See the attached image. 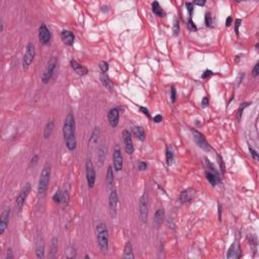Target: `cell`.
Segmentation results:
<instances>
[{"instance_id":"34","label":"cell","mask_w":259,"mask_h":259,"mask_svg":"<svg viewBox=\"0 0 259 259\" xmlns=\"http://www.w3.org/2000/svg\"><path fill=\"white\" fill-rule=\"evenodd\" d=\"M179 32V21L177 18H174L173 20V34L174 35H177Z\"/></svg>"},{"instance_id":"39","label":"cell","mask_w":259,"mask_h":259,"mask_svg":"<svg viewBox=\"0 0 259 259\" xmlns=\"http://www.w3.org/2000/svg\"><path fill=\"white\" fill-rule=\"evenodd\" d=\"M249 151H250V153H251V156L253 157V159L254 160H258L259 159V157H258V153H257V151H255V150L252 148V147H249Z\"/></svg>"},{"instance_id":"13","label":"cell","mask_w":259,"mask_h":259,"mask_svg":"<svg viewBox=\"0 0 259 259\" xmlns=\"http://www.w3.org/2000/svg\"><path fill=\"white\" fill-rule=\"evenodd\" d=\"M123 140H124L125 152H127L128 154H133L134 150L135 149H134V144H133L131 133H130L128 130H125L124 133H123Z\"/></svg>"},{"instance_id":"54","label":"cell","mask_w":259,"mask_h":259,"mask_svg":"<svg viewBox=\"0 0 259 259\" xmlns=\"http://www.w3.org/2000/svg\"><path fill=\"white\" fill-rule=\"evenodd\" d=\"M193 5H200V6H204L205 4V1H194L192 2Z\"/></svg>"},{"instance_id":"52","label":"cell","mask_w":259,"mask_h":259,"mask_svg":"<svg viewBox=\"0 0 259 259\" xmlns=\"http://www.w3.org/2000/svg\"><path fill=\"white\" fill-rule=\"evenodd\" d=\"M218 214H219V220H222V205L221 204H218Z\"/></svg>"},{"instance_id":"1","label":"cell","mask_w":259,"mask_h":259,"mask_svg":"<svg viewBox=\"0 0 259 259\" xmlns=\"http://www.w3.org/2000/svg\"><path fill=\"white\" fill-rule=\"evenodd\" d=\"M63 135L67 148L73 151L76 148V136H75V117L72 112L68 113L65 117L63 125Z\"/></svg>"},{"instance_id":"17","label":"cell","mask_w":259,"mask_h":259,"mask_svg":"<svg viewBox=\"0 0 259 259\" xmlns=\"http://www.w3.org/2000/svg\"><path fill=\"white\" fill-rule=\"evenodd\" d=\"M70 65H71V67H72L73 70L75 71V73H77V74H78L79 76H84V75H86L87 73H88L87 68L82 66V65H80L78 62H76L75 60H71L70 61Z\"/></svg>"},{"instance_id":"21","label":"cell","mask_w":259,"mask_h":259,"mask_svg":"<svg viewBox=\"0 0 259 259\" xmlns=\"http://www.w3.org/2000/svg\"><path fill=\"white\" fill-rule=\"evenodd\" d=\"M164 217H165V213L163 209H159L156 210L155 214H154V226L156 228H159L161 226V224L164 221Z\"/></svg>"},{"instance_id":"46","label":"cell","mask_w":259,"mask_h":259,"mask_svg":"<svg viewBox=\"0 0 259 259\" xmlns=\"http://www.w3.org/2000/svg\"><path fill=\"white\" fill-rule=\"evenodd\" d=\"M240 23H241V19H237L236 22H235V32H236V35H239V26H240Z\"/></svg>"},{"instance_id":"35","label":"cell","mask_w":259,"mask_h":259,"mask_svg":"<svg viewBox=\"0 0 259 259\" xmlns=\"http://www.w3.org/2000/svg\"><path fill=\"white\" fill-rule=\"evenodd\" d=\"M205 21L206 26H212V24H213V18H212V15H210V12H208V13H205Z\"/></svg>"},{"instance_id":"12","label":"cell","mask_w":259,"mask_h":259,"mask_svg":"<svg viewBox=\"0 0 259 259\" xmlns=\"http://www.w3.org/2000/svg\"><path fill=\"white\" fill-rule=\"evenodd\" d=\"M51 32L48 30V27L46 26V24H40V26L39 28V40L40 42L43 45H48L51 40Z\"/></svg>"},{"instance_id":"4","label":"cell","mask_w":259,"mask_h":259,"mask_svg":"<svg viewBox=\"0 0 259 259\" xmlns=\"http://www.w3.org/2000/svg\"><path fill=\"white\" fill-rule=\"evenodd\" d=\"M56 67H57V59H56V57H52L50 61L48 62L47 67L43 73V76H42L43 83H48L49 81L52 79V77L55 73Z\"/></svg>"},{"instance_id":"36","label":"cell","mask_w":259,"mask_h":259,"mask_svg":"<svg viewBox=\"0 0 259 259\" xmlns=\"http://www.w3.org/2000/svg\"><path fill=\"white\" fill-rule=\"evenodd\" d=\"M250 103L249 102H244V103H242V104H240V107H239V109H238V117L239 119H240V116H241V115H242V111H244V109L248 106Z\"/></svg>"},{"instance_id":"2","label":"cell","mask_w":259,"mask_h":259,"mask_svg":"<svg viewBox=\"0 0 259 259\" xmlns=\"http://www.w3.org/2000/svg\"><path fill=\"white\" fill-rule=\"evenodd\" d=\"M97 244L102 253H106L108 250V231L103 223H98L96 226Z\"/></svg>"},{"instance_id":"18","label":"cell","mask_w":259,"mask_h":259,"mask_svg":"<svg viewBox=\"0 0 259 259\" xmlns=\"http://www.w3.org/2000/svg\"><path fill=\"white\" fill-rule=\"evenodd\" d=\"M239 256H240V248H239V246L237 245V243L234 242L233 244L230 246L228 252H227V258L236 259V258H239Z\"/></svg>"},{"instance_id":"6","label":"cell","mask_w":259,"mask_h":259,"mask_svg":"<svg viewBox=\"0 0 259 259\" xmlns=\"http://www.w3.org/2000/svg\"><path fill=\"white\" fill-rule=\"evenodd\" d=\"M35 56V46H34V44L30 43L26 46V54H24L23 61H22V64H23V68L24 69H27L28 67L31 66V64L32 63V61H34Z\"/></svg>"},{"instance_id":"16","label":"cell","mask_w":259,"mask_h":259,"mask_svg":"<svg viewBox=\"0 0 259 259\" xmlns=\"http://www.w3.org/2000/svg\"><path fill=\"white\" fill-rule=\"evenodd\" d=\"M117 201H119V198H117L116 190L112 189L111 191V194H109V197H108V205H109V210H111V216H115V214H116Z\"/></svg>"},{"instance_id":"49","label":"cell","mask_w":259,"mask_h":259,"mask_svg":"<svg viewBox=\"0 0 259 259\" xmlns=\"http://www.w3.org/2000/svg\"><path fill=\"white\" fill-rule=\"evenodd\" d=\"M38 160H39V157H38V155H35L34 157L31 158V163H30V166L31 167V166H34V165H35L36 164V162H38Z\"/></svg>"},{"instance_id":"25","label":"cell","mask_w":259,"mask_h":259,"mask_svg":"<svg viewBox=\"0 0 259 259\" xmlns=\"http://www.w3.org/2000/svg\"><path fill=\"white\" fill-rule=\"evenodd\" d=\"M54 130V120H49L46 124V127L44 130V138L45 139H49L50 136L52 135V132Z\"/></svg>"},{"instance_id":"44","label":"cell","mask_w":259,"mask_h":259,"mask_svg":"<svg viewBox=\"0 0 259 259\" xmlns=\"http://www.w3.org/2000/svg\"><path fill=\"white\" fill-rule=\"evenodd\" d=\"M188 27H189V30H191V31H196V26H195V24H194V22L192 21L191 18L188 19Z\"/></svg>"},{"instance_id":"8","label":"cell","mask_w":259,"mask_h":259,"mask_svg":"<svg viewBox=\"0 0 259 259\" xmlns=\"http://www.w3.org/2000/svg\"><path fill=\"white\" fill-rule=\"evenodd\" d=\"M95 170H94V166H93V163L91 162V160H87L86 162V178H87V184L89 188H92L94 186L95 183Z\"/></svg>"},{"instance_id":"27","label":"cell","mask_w":259,"mask_h":259,"mask_svg":"<svg viewBox=\"0 0 259 259\" xmlns=\"http://www.w3.org/2000/svg\"><path fill=\"white\" fill-rule=\"evenodd\" d=\"M152 10H153L154 13H155L156 15H158V16H160V17L164 16V14H165L163 9H162L161 6H160V4L158 3L157 1H154L152 3Z\"/></svg>"},{"instance_id":"42","label":"cell","mask_w":259,"mask_h":259,"mask_svg":"<svg viewBox=\"0 0 259 259\" xmlns=\"http://www.w3.org/2000/svg\"><path fill=\"white\" fill-rule=\"evenodd\" d=\"M185 6H186V8H187V10L189 12V15H191L192 11H193V3L192 2H186Z\"/></svg>"},{"instance_id":"48","label":"cell","mask_w":259,"mask_h":259,"mask_svg":"<svg viewBox=\"0 0 259 259\" xmlns=\"http://www.w3.org/2000/svg\"><path fill=\"white\" fill-rule=\"evenodd\" d=\"M209 105V98L206 96H205L201 100V107H206Z\"/></svg>"},{"instance_id":"19","label":"cell","mask_w":259,"mask_h":259,"mask_svg":"<svg viewBox=\"0 0 259 259\" xmlns=\"http://www.w3.org/2000/svg\"><path fill=\"white\" fill-rule=\"evenodd\" d=\"M195 190H193L192 188H188V189H186V190H183V191L181 192L180 194V197H179V200L181 202H188L192 200V198L194 197V195H195Z\"/></svg>"},{"instance_id":"22","label":"cell","mask_w":259,"mask_h":259,"mask_svg":"<svg viewBox=\"0 0 259 259\" xmlns=\"http://www.w3.org/2000/svg\"><path fill=\"white\" fill-rule=\"evenodd\" d=\"M113 182H115V176H113V171L111 166L107 167V172L106 176H105V184H106L107 189H111L113 186Z\"/></svg>"},{"instance_id":"41","label":"cell","mask_w":259,"mask_h":259,"mask_svg":"<svg viewBox=\"0 0 259 259\" xmlns=\"http://www.w3.org/2000/svg\"><path fill=\"white\" fill-rule=\"evenodd\" d=\"M258 74H259V63H256L252 70V75L253 77H257Z\"/></svg>"},{"instance_id":"43","label":"cell","mask_w":259,"mask_h":259,"mask_svg":"<svg viewBox=\"0 0 259 259\" xmlns=\"http://www.w3.org/2000/svg\"><path fill=\"white\" fill-rule=\"evenodd\" d=\"M212 75H213V71H210V70H205L204 73H202L201 78L206 79V78H209V77H210Z\"/></svg>"},{"instance_id":"50","label":"cell","mask_w":259,"mask_h":259,"mask_svg":"<svg viewBox=\"0 0 259 259\" xmlns=\"http://www.w3.org/2000/svg\"><path fill=\"white\" fill-rule=\"evenodd\" d=\"M140 111H141L142 112H143L145 115H147L148 117H150V113H149V111H148V109L146 108V107H143V106H141V107H140Z\"/></svg>"},{"instance_id":"37","label":"cell","mask_w":259,"mask_h":259,"mask_svg":"<svg viewBox=\"0 0 259 259\" xmlns=\"http://www.w3.org/2000/svg\"><path fill=\"white\" fill-rule=\"evenodd\" d=\"M99 69L101 70V72L102 73H106L107 70H108V63L106 62H101L99 64Z\"/></svg>"},{"instance_id":"3","label":"cell","mask_w":259,"mask_h":259,"mask_svg":"<svg viewBox=\"0 0 259 259\" xmlns=\"http://www.w3.org/2000/svg\"><path fill=\"white\" fill-rule=\"evenodd\" d=\"M50 177H51V164L47 163L43 168V171L40 176L39 188H38V192L40 195H43V194L46 193L49 186V182H50Z\"/></svg>"},{"instance_id":"47","label":"cell","mask_w":259,"mask_h":259,"mask_svg":"<svg viewBox=\"0 0 259 259\" xmlns=\"http://www.w3.org/2000/svg\"><path fill=\"white\" fill-rule=\"evenodd\" d=\"M175 100H176V90H175V88L172 87L171 88V101L172 102H175Z\"/></svg>"},{"instance_id":"53","label":"cell","mask_w":259,"mask_h":259,"mask_svg":"<svg viewBox=\"0 0 259 259\" xmlns=\"http://www.w3.org/2000/svg\"><path fill=\"white\" fill-rule=\"evenodd\" d=\"M13 258V253H12V249L8 248L7 250V259H12Z\"/></svg>"},{"instance_id":"7","label":"cell","mask_w":259,"mask_h":259,"mask_svg":"<svg viewBox=\"0 0 259 259\" xmlns=\"http://www.w3.org/2000/svg\"><path fill=\"white\" fill-rule=\"evenodd\" d=\"M31 184L26 183V185H24V187L21 189V191L19 192L18 196L16 197V208H17V210H21L22 205H24V202H26L28 194H30V192H31Z\"/></svg>"},{"instance_id":"32","label":"cell","mask_w":259,"mask_h":259,"mask_svg":"<svg viewBox=\"0 0 259 259\" xmlns=\"http://www.w3.org/2000/svg\"><path fill=\"white\" fill-rule=\"evenodd\" d=\"M53 200H54L56 204H61L62 202V192H61V190H57L55 192L54 196H53Z\"/></svg>"},{"instance_id":"9","label":"cell","mask_w":259,"mask_h":259,"mask_svg":"<svg viewBox=\"0 0 259 259\" xmlns=\"http://www.w3.org/2000/svg\"><path fill=\"white\" fill-rule=\"evenodd\" d=\"M112 161H113V168L115 171H120L123 169V155H121V151L119 146H116L115 149L113 150V155H112Z\"/></svg>"},{"instance_id":"11","label":"cell","mask_w":259,"mask_h":259,"mask_svg":"<svg viewBox=\"0 0 259 259\" xmlns=\"http://www.w3.org/2000/svg\"><path fill=\"white\" fill-rule=\"evenodd\" d=\"M140 217L143 223L147 222L148 219V200L146 192L142 195L140 200Z\"/></svg>"},{"instance_id":"15","label":"cell","mask_w":259,"mask_h":259,"mask_svg":"<svg viewBox=\"0 0 259 259\" xmlns=\"http://www.w3.org/2000/svg\"><path fill=\"white\" fill-rule=\"evenodd\" d=\"M107 120H108V124L111 127L115 128L117 125H119V120H120V112L119 109L116 107L109 109V111L107 113Z\"/></svg>"},{"instance_id":"23","label":"cell","mask_w":259,"mask_h":259,"mask_svg":"<svg viewBox=\"0 0 259 259\" xmlns=\"http://www.w3.org/2000/svg\"><path fill=\"white\" fill-rule=\"evenodd\" d=\"M100 81H101V83H102V85L105 88L108 89L109 91H112L113 85H112V82L111 81V79H109V77H108V75L106 74V73H102V72H101V74H100Z\"/></svg>"},{"instance_id":"20","label":"cell","mask_w":259,"mask_h":259,"mask_svg":"<svg viewBox=\"0 0 259 259\" xmlns=\"http://www.w3.org/2000/svg\"><path fill=\"white\" fill-rule=\"evenodd\" d=\"M61 39H62L63 42L68 45V46H72L73 43H74V35L73 32H71L70 31H62L61 32Z\"/></svg>"},{"instance_id":"38","label":"cell","mask_w":259,"mask_h":259,"mask_svg":"<svg viewBox=\"0 0 259 259\" xmlns=\"http://www.w3.org/2000/svg\"><path fill=\"white\" fill-rule=\"evenodd\" d=\"M69 201V193L66 190V191L62 192V202L63 204H68Z\"/></svg>"},{"instance_id":"55","label":"cell","mask_w":259,"mask_h":259,"mask_svg":"<svg viewBox=\"0 0 259 259\" xmlns=\"http://www.w3.org/2000/svg\"><path fill=\"white\" fill-rule=\"evenodd\" d=\"M231 23H232V17H231V16H229V17L227 18V20H226V26H230Z\"/></svg>"},{"instance_id":"31","label":"cell","mask_w":259,"mask_h":259,"mask_svg":"<svg viewBox=\"0 0 259 259\" xmlns=\"http://www.w3.org/2000/svg\"><path fill=\"white\" fill-rule=\"evenodd\" d=\"M173 158H174V156H173L172 150L170 149L169 147H167V149H166V162H167L168 165H171L172 164Z\"/></svg>"},{"instance_id":"45","label":"cell","mask_w":259,"mask_h":259,"mask_svg":"<svg viewBox=\"0 0 259 259\" xmlns=\"http://www.w3.org/2000/svg\"><path fill=\"white\" fill-rule=\"evenodd\" d=\"M244 76H245L244 73H240V74L238 75L237 79H236V81H237V86H239V85L241 84V82L243 81V78H244Z\"/></svg>"},{"instance_id":"28","label":"cell","mask_w":259,"mask_h":259,"mask_svg":"<svg viewBox=\"0 0 259 259\" xmlns=\"http://www.w3.org/2000/svg\"><path fill=\"white\" fill-rule=\"evenodd\" d=\"M134 134L137 137V139H139L140 141H143L145 138V132L142 127H135L134 128Z\"/></svg>"},{"instance_id":"24","label":"cell","mask_w":259,"mask_h":259,"mask_svg":"<svg viewBox=\"0 0 259 259\" xmlns=\"http://www.w3.org/2000/svg\"><path fill=\"white\" fill-rule=\"evenodd\" d=\"M205 176H206V179H208V181L213 186H216L219 183V182H220V176H219V174H216V173L210 172V171H206Z\"/></svg>"},{"instance_id":"26","label":"cell","mask_w":259,"mask_h":259,"mask_svg":"<svg viewBox=\"0 0 259 259\" xmlns=\"http://www.w3.org/2000/svg\"><path fill=\"white\" fill-rule=\"evenodd\" d=\"M134 257V253H133V247L131 242H127V244L125 246V251H124V258H131L133 259Z\"/></svg>"},{"instance_id":"29","label":"cell","mask_w":259,"mask_h":259,"mask_svg":"<svg viewBox=\"0 0 259 259\" xmlns=\"http://www.w3.org/2000/svg\"><path fill=\"white\" fill-rule=\"evenodd\" d=\"M97 159H98L99 164L102 165L103 161L105 159V147H104V145H101L100 148L98 149V155H97Z\"/></svg>"},{"instance_id":"40","label":"cell","mask_w":259,"mask_h":259,"mask_svg":"<svg viewBox=\"0 0 259 259\" xmlns=\"http://www.w3.org/2000/svg\"><path fill=\"white\" fill-rule=\"evenodd\" d=\"M137 167H138V169L140 170V171H144V170L147 169V164H146V162H142L141 161V162L138 163Z\"/></svg>"},{"instance_id":"33","label":"cell","mask_w":259,"mask_h":259,"mask_svg":"<svg viewBox=\"0 0 259 259\" xmlns=\"http://www.w3.org/2000/svg\"><path fill=\"white\" fill-rule=\"evenodd\" d=\"M100 135V132H99V129L98 128H96L94 130V132H93L92 134V136H91V139H90V143H93V144H95L97 140H98V137Z\"/></svg>"},{"instance_id":"5","label":"cell","mask_w":259,"mask_h":259,"mask_svg":"<svg viewBox=\"0 0 259 259\" xmlns=\"http://www.w3.org/2000/svg\"><path fill=\"white\" fill-rule=\"evenodd\" d=\"M191 134H192L194 143H195L200 149H202L204 151H206V152H210V150H212V148H210V146L209 145L208 141L205 140L204 135H201L200 132L195 131V130H192Z\"/></svg>"},{"instance_id":"51","label":"cell","mask_w":259,"mask_h":259,"mask_svg":"<svg viewBox=\"0 0 259 259\" xmlns=\"http://www.w3.org/2000/svg\"><path fill=\"white\" fill-rule=\"evenodd\" d=\"M162 119H163V117H162V115H155L154 116V121H155V123H160V121H162Z\"/></svg>"},{"instance_id":"14","label":"cell","mask_w":259,"mask_h":259,"mask_svg":"<svg viewBox=\"0 0 259 259\" xmlns=\"http://www.w3.org/2000/svg\"><path fill=\"white\" fill-rule=\"evenodd\" d=\"M9 216H10V209L7 208L3 210L1 217H0V235H3L5 230L7 229L8 223H9Z\"/></svg>"},{"instance_id":"30","label":"cell","mask_w":259,"mask_h":259,"mask_svg":"<svg viewBox=\"0 0 259 259\" xmlns=\"http://www.w3.org/2000/svg\"><path fill=\"white\" fill-rule=\"evenodd\" d=\"M57 249H58V240H57V238H53L52 245H51V255H50L52 258H55L56 257Z\"/></svg>"},{"instance_id":"10","label":"cell","mask_w":259,"mask_h":259,"mask_svg":"<svg viewBox=\"0 0 259 259\" xmlns=\"http://www.w3.org/2000/svg\"><path fill=\"white\" fill-rule=\"evenodd\" d=\"M35 254L36 257L40 259H43L45 257V240L42 233H39L36 235L35 239Z\"/></svg>"}]
</instances>
